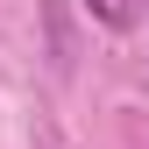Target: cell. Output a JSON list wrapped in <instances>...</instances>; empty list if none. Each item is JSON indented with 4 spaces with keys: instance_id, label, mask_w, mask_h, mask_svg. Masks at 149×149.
Masks as SVG:
<instances>
[{
    "instance_id": "1",
    "label": "cell",
    "mask_w": 149,
    "mask_h": 149,
    "mask_svg": "<svg viewBox=\"0 0 149 149\" xmlns=\"http://www.w3.org/2000/svg\"><path fill=\"white\" fill-rule=\"evenodd\" d=\"M85 7L100 14L107 29H128V22H135V0H85Z\"/></svg>"
}]
</instances>
